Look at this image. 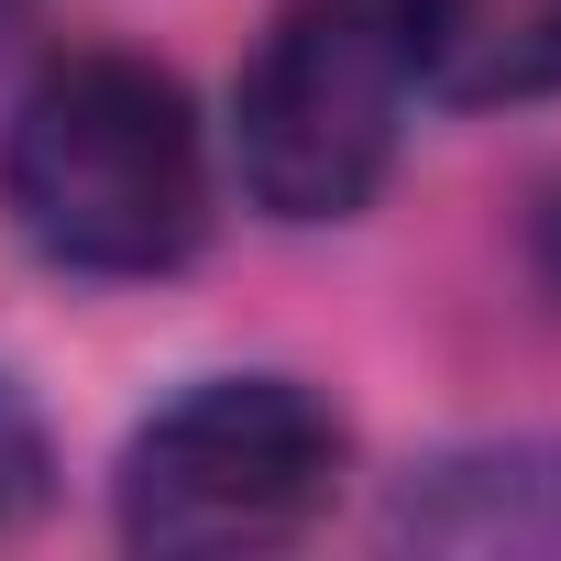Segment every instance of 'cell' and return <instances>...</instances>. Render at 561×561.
I'll return each mask as SVG.
<instances>
[{
  "label": "cell",
  "instance_id": "obj_7",
  "mask_svg": "<svg viewBox=\"0 0 561 561\" xmlns=\"http://www.w3.org/2000/svg\"><path fill=\"white\" fill-rule=\"evenodd\" d=\"M539 275H550V287H561V187L539 198Z\"/></svg>",
  "mask_w": 561,
  "mask_h": 561
},
{
  "label": "cell",
  "instance_id": "obj_4",
  "mask_svg": "<svg viewBox=\"0 0 561 561\" xmlns=\"http://www.w3.org/2000/svg\"><path fill=\"white\" fill-rule=\"evenodd\" d=\"M386 539L419 550H561V440H484L440 451L397 484Z\"/></svg>",
  "mask_w": 561,
  "mask_h": 561
},
{
  "label": "cell",
  "instance_id": "obj_5",
  "mask_svg": "<svg viewBox=\"0 0 561 561\" xmlns=\"http://www.w3.org/2000/svg\"><path fill=\"white\" fill-rule=\"evenodd\" d=\"M386 34L440 100H550L561 89V0H386Z\"/></svg>",
  "mask_w": 561,
  "mask_h": 561
},
{
  "label": "cell",
  "instance_id": "obj_1",
  "mask_svg": "<svg viewBox=\"0 0 561 561\" xmlns=\"http://www.w3.org/2000/svg\"><path fill=\"white\" fill-rule=\"evenodd\" d=\"M0 209L67 275H165L209 231V144L154 56L89 45L45 67L0 133Z\"/></svg>",
  "mask_w": 561,
  "mask_h": 561
},
{
  "label": "cell",
  "instance_id": "obj_2",
  "mask_svg": "<svg viewBox=\"0 0 561 561\" xmlns=\"http://www.w3.org/2000/svg\"><path fill=\"white\" fill-rule=\"evenodd\" d=\"M353 430L298 375H209L122 451L133 550H275L342 495Z\"/></svg>",
  "mask_w": 561,
  "mask_h": 561
},
{
  "label": "cell",
  "instance_id": "obj_6",
  "mask_svg": "<svg viewBox=\"0 0 561 561\" xmlns=\"http://www.w3.org/2000/svg\"><path fill=\"white\" fill-rule=\"evenodd\" d=\"M45 484H56V451H45V430H34V408L0 386V528H23L34 506H45Z\"/></svg>",
  "mask_w": 561,
  "mask_h": 561
},
{
  "label": "cell",
  "instance_id": "obj_8",
  "mask_svg": "<svg viewBox=\"0 0 561 561\" xmlns=\"http://www.w3.org/2000/svg\"><path fill=\"white\" fill-rule=\"evenodd\" d=\"M23 23H34V0H0V56L23 45Z\"/></svg>",
  "mask_w": 561,
  "mask_h": 561
},
{
  "label": "cell",
  "instance_id": "obj_3",
  "mask_svg": "<svg viewBox=\"0 0 561 561\" xmlns=\"http://www.w3.org/2000/svg\"><path fill=\"white\" fill-rule=\"evenodd\" d=\"M408 133V56L386 0H287L231 89V154L253 209L275 220H353Z\"/></svg>",
  "mask_w": 561,
  "mask_h": 561
}]
</instances>
